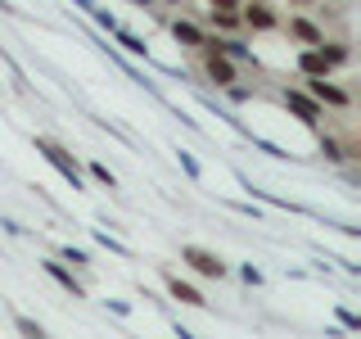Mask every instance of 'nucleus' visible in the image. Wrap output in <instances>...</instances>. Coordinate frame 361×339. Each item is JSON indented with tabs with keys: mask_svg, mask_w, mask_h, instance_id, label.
<instances>
[{
	"mask_svg": "<svg viewBox=\"0 0 361 339\" xmlns=\"http://www.w3.org/2000/svg\"><path fill=\"white\" fill-rule=\"evenodd\" d=\"M32 150H37L45 163L54 167V172H59L68 186L73 190H86V167L77 163V154L68 150V145H59V141H50V136H32Z\"/></svg>",
	"mask_w": 361,
	"mask_h": 339,
	"instance_id": "f257e3e1",
	"label": "nucleus"
},
{
	"mask_svg": "<svg viewBox=\"0 0 361 339\" xmlns=\"http://www.w3.org/2000/svg\"><path fill=\"white\" fill-rule=\"evenodd\" d=\"M302 90H307L316 105H325V109H334V113H348V109H353V90L338 86L334 73L330 77H302Z\"/></svg>",
	"mask_w": 361,
	"mask_h": 339,
	"instance_id": "f03ea898",
	"label": "nucleus"
},
{
	"mask_svg": "<svg viewBox=\"0 0 361 339\" xmlns=\"http://www.w3.org/2000/svg\"><path fill=\"white\" fill-rule=\"evenodd\" d=\"M180 263L195 271V276H203V280H226L231 276L226 258L212 254V249H203V244H180Z\"/></svg>",
	"mask_w": 361,
	"mask_h": 339,
	"instance_id": "7ed1b4c3",
	"label": "nucleus"
},
{
	"mask_svg": "<svg viewBox=\"0 0 361 339\" xmlns=\"http://www.w3.org/2000/svg\"><path fill=\"white\" fill-rule=\"evenodd\" d=\"M280 105H285V109H289V118H298L302 127H321V118L330 113L325 105H316V100L307 95V90H302V82H298V86H285V90H280Z\"/></svg>",
	"mask_w": 361,
	"mask_h": 339,
	"instance_id": "20e7f679",
	"label": "nucleus"
},
{
	"mask_svg": "<svg viewBox=\"0 0 361 339\" xmlns=\"http://www.w3.org/2000/svg\"><path fill=\"white\" fill-rule=\"evenodd\" d=\"M199 73H203V82L208 86H231V82H240V64L231 59V54H221V50H208V54H199Z\"/></svg>",
	"mask_w": 361,
	"mask_h": 339,
	"instance_id": "39448f33",
	"label": "nucleus"
},
{
	"mask_svg": "<svg viewBox=\"0 0 361 339\" xmlns=\"http://www.w3.org/2000/svg\"><path fill=\"white\" fill-rule=\"evenodd\" d=\"M244 32H280V9L271 0H240Z\"/></svg>",
	"mask_w": 361,
	"mask_h": 339,
	"instance_id": "423d86ee",
	"label": "nucleus"
},
{
	"mask_svg": "<svg viewBox=\"0 0 361 339\" xmlns=\"http://www.w3.org/2000/svg\"><path fill=\"white\" fill-rule=\"evenodd\" d=\"M280 32H289V41H298V45H321V41H325V28H321L316 18H307V14L280 18Z\"/></svg>",
	"mask_w": 361,
	"mask_h": 339,
	"instance_id": "0eeeda50",
	"label": "nucleus"
},
{
	"mask_svg": "<svg viewBox=\"0 0 361 339\" xmlns=\"http://www.w3.org/2000/svg\"><path fill=\"white\" fill-rule=\"evenodd\" d=\"M167 32H172V41L180 45V50H199L203 37H208V28L195 18H185V14H176V18H167Z\"/></svg>",
	"mask_w": 361,
	"mask_h": 339,
	"instance_id": "6e6552de",
	"label": "nucleus"
},
{
	"mask_svg": "<svg viewBox=\"0 0 361 339\" xmlns=\"http://www.w3.org/2000/svg\"><path fill=\"white\" fill-rule=\"evenodd\" d=\"M41 271L54 280V285H63L68 294H73V299H86V285L73 276V267H63V263H59V258H45V263H41Z\"/></svg>",
	"mask_w": 361,
	"mask_h": 339,
	"instance_id": "1a4fd4ad",
	"label": "nucleus"
},
{
	"mask_svg": "<svg viewBox=\"0 0 361 339\" xmlns=\"http://www.w3.org/2000/svg\"><path fill=\"white\" fill-rule=\"evenodd\" d=\"M163 285H167V294H172L176 303H185V308H208L203 290H199V285H190V280H180V276H172V271L163 276Z\"/></svg>",
	"mask_w": 361,
	"mask_h": 339,
	"instance_id": "9d476101",
	"label": "nucleus"
},
{
	"mask_svg": "<svg viewBox=\"0 0 361 339\" xmlns=\"http://www.w3.org/2000/svg\"><path fill=\"white\" fill-rule=\"evenodd\" d=\"M293 68H298V77H330V73H334V68L325 64V54L316 50V45H302L298 59H293Z\"/></svg>",
	"mask_w": 361,
	"mask_h": 339,
	"instance_id": "9b49d317",
	"label": "nucleus"
},
{
	"mask_svg": "<svg viewBox=\"0 0 361 339\" xmlns=\"http://www.w3.org/2000/svg\"><path fill=\"white\" fill-rule=\"evenodd\" d=\"M203 28L217 32V37H235V32H244V23H240V9H208Z\"/></svg>",
	"mask_w": 361,
	"mask_h": 339,
	"instance_id": "f8f14e48",
	"label": "nucleus"
},
{
	"mask_svg": "<svg viewBox=\"0 0 361 339\" xmlns=\"http://www.w3.org/2000/svg\"><path fill=\"white\" fill-rule=\"evenodd\" d=\"M316 50L325 54V64H330L334 73H338V68H348V64H353V45H348V41H334V37H325L321 45H316Z\"/></svg>",
	"mask_w": 361,
	"mask_h": 339,
	"instance_id": "ddd939ff",
	"label": "nucleus"
},
{
	"mask_svg": "<svg viewBox=\"0 0 361 339\" xmlns=\"http://www.w3.org/2000/svg\"><path fill=\"white\" fill-rule=\"evenodd\" d=\"M109 37L118 41V45H122V50H127V54H135V59H145V64H149V45H145V37H135V32H127V28H122V23H118V28L109 32Z\"/></svg>",
	"mask_w": 361,
	"mask_h": 339,
	"instance_id": "4468645a",
	"label": "nucleus"
},
{
	"mask_svg": "<svg viewBox=\"0 0 361 339\" xmlns=\"http://www.w3.org/2000/svg\"><path fill=\"white\" fill-rule=\"evenodd\" d=\"M321 158H325V163H348V141H338V136H325L321 131Z\"/></svg>",
	"mask_w": 361,
	"mask_h": 339,
	"instance_id": "2eb2a0df",
	"label": "nucleus"
},
{
	"mask_svg": "<svg viewBox=\"0 0 361 339\" xmlns=\"http://www.w3.org/2000/svg\"><path fill=\"white\" fill-rule=\"evenodd\" d=\"M59 263H73V271H82V267H90V254H86V249L63 244V249H59Z\"/></svg>",
	"mask_w": 361,
	"mask_h": 339,
	"instance_id": "dca6fc26",
	"label": "nucleus"
},
{
	"mask_svg": "<svg viewBox=\"0 0 361 339\" xmlns=\"http://www.w3.org/2000/svg\"><path fill=\"white\" fill-rule=\"evenodd\" d=\"M86 177L99 181V186H109V190H118V177L109 172V163H86Z\"/></svg>",
	"mask_w": 361,
	"mask_h": 339,
	"instance_id": "f3484780",
	"label": "nucleus"
},
{
	"mask_svg": "<svg viewBox=\"0 0 361 339\" xmlns=\"http://www.w3.org/2000/svg\"><path fill=\"white\" fill-rule=\"evenodd\" d=\"M95 244H99V249H109V254H118V258H127V254H131V249L122 244V240H113L109 231H95Z\"/></svg>",
	"mask_w": 361,
	"mask_h": 339,
	"instance_id": "a211bd4d",
	"label": "nucleus"
},
{
	"mask_svg": "<svg viewBox=\"0 0 361 339\" xmlns=\"http://www.w3.org/2000/svg\"><path fill=\"white\" fill-rule=\"evenodd\" d=\"M221 90H226L231 105H248V100H253V86H240V82H231V86H221Z\"/></svg>",
	"mask_w": 361,
	"mask_h": 339,
	"instance_id": "6ab92c4d",
	"label": "nucleus"
},
{
	"mask_svg": "<svg viewBox=\"0 0 361 339\" xmlns=\"http://www.w3.org/2000/svg\"><path fill=\"white\" fill-rule=\"evenodd\" d=\"M244 136H248V141H253V145H257V150H267L271 158H293L289 150H280V145H271V141H262V136H253V131H244Z\"/></svg>",
	"mask_w": 361,
	"mask_h": 339,
	"instance_id": "aec40b11",
	"label": "nucleus"
},
{
	"mask_svg": "<svg viewBox=\"0 0 361 339\" xmlns=\"http://www.w3.org/2000/svg\"><path fill=\"white\" fill-rule=\"evenodd\" d=\"M176 158H180V167H185V177H190V181H199V177H203V167H199V158H195V154H190V150H180Z\"/></svg>",
	"mask_w": 361,
	"mask_h": 339,
	"instance_id": "412c9836",
	"label": "nucleus"
},
{
	"mask_svg": "<svg viewBox=\"0 0 361 339\" xmlns=\"http://www.w3.org/2000/svg\"><path fill=\"white\" fill-rule=\"evenodd\" d=\"M86 14H90V18H95V23H99V28H104V32H113V28H118V18H113V14H109V9H99V5H90V9H86Z\"/></svg>",
	"mask_w": 361,
	"mask_h": 339,
	"instance_id": "4be33fe9",
	"label": "nucleus"
},
{
	"mask_svg": "<svg viewBox=\"0 0 361 339\" xmlns=\"http://www.w3.org/2000/svg\"><path fill=\"white\" fill-rule=\"evenodd\" d=\"M14 331H18V335H45L41 321H32V316H14Z\"/></svg>",
	"mask_w": 361,
	"mask_h": 339,
	"instance_id": "5701e85b",
	"label": "nucleus"
},
{
	"mask_svg": "<svg viewBox=\"0 0 361 339\" xmlns=\"http://www.w3.org/2000/svg\"><path fill=\"white\" fill-rule=\"evenodd\" d=\"M240 280H244V285H253V290H257V285H262V271H257L253 263H244V267H240Z\"/></svg>",
	"mask_w": 361,
	"mask_h": 339,
	"instance_id": "b1692460",
	"label": "nucleus"
},
{
	"mask_svg": "<svg viewBox=\"0 0 361 339\" xmlns=\"http://www.w3.org/2000/svg\"><path fill=\"white\" fill-rule=\"evenodd\" d=\"M334 316H338V326H343V331H361V316H357V312H348V308H338Z\"/></svg>",
	"mask_w": 361,
	"mask_h": 339,
	"instance_id": "393cba45",
	"label": "nucleus"
},
{
	"mask_svg": "<svg viewBox=\"0 0 361 339\" xmlns=\"http://www.w3.org/2000/svg\"><path fill=\"white\" fill-rule=\"evenodd\" d=\"M231 208H235V213H244V218H253V222H257V218H262V208H257V203H240V199H235V203H231Z\"/></svg>",
	"mask_w": 361,
	"mask_h": 339,
	"instance_id": "a878e982",
	"label": "nucleus"
},
{
	"mask_svg": "<svg viewBox=\"0 0 361 339\" xmlns=\"http://www.w3.org/2000/svg\"><path fill=\"white\" fill-rule=\"evenodd\" d=\"M109 308L118 312V316H131V303H122V299H109Z\"/></svg>",
	"mask_w": 361,
	"mask_h": 339,
	"instance_id": "bb28decb",
	"label": "nucleus"
},
{
	"mask_svg": "<svg viewBox=\"0 0 361 339\" xmlns=\"http://www.w3.org/2000/svg\"><path fill=\"white\" fill-rule=\"evenodd\" d=\"M131 5H140V9H149V14H163V5H158V0H131Z\"/></svg>",
	"mask_w": 361,
	"mask_h": 339,
	"instance_id": "cd10ccee",
	"label": "nucleus"
},
{
	"mask_svg": "<svg viewBox=\"0 0 361 339\" xmlns=\"http://www.w3.org/2000/svg\"><path fill=\"white\" fill-rule=\"evenodd\" d=\"M208 9H240V0H208Z\"/></svg>",
	"mask_w": 361,
	"mask_h": 339,
	"instance_id": "c85d7f7f",
	"label": "nucleus"
},
{
	"mask_svg": "<svg viewBox=\"0 0 361 339\" xmlns=\"http://www.w3.org/2000/svg\"><path fill=\"white\" fill-rule=\"evenodd\" d=\"M163 9H180V5H190V0H158Z\"/></svg>",
	"mask_w": 361,
	"mask_h": 339,
	"instance_id": "c756f323",
	"label": "nucleus"
},
{
	"mask_svg": "<svg viewBox=\"0 0 361 339\" xmlns=\"http://www.w3.org/2000/svg\"><path fill=\"white\" fill-rule=\"evenodd\" d=\"M289 5H298V9H302V5H321V0H289Z\"/></svg>",
	"mask_w": 361,
	"mask_h": 339,
	"instance_id": "7c9ffc66",
	"label": "nucleus"
},
{
	"mask_svg": "<svg viewBox=\"0 0 361 339\" xmlns=\"http://www.w3.org/2000/svg\"><path fill=\"white\" fill-rule=\"evenodd\" d=\"M73 5H77V9H90V5H95V0H73Z\"/></svg>",
	"mask_w": 361,
	"mask_h": 339,
	"instance_id": "2f4dec72",
	"label": "nucleus"
}]
</instances>
